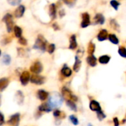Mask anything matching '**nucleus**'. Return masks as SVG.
<instances>
[{
	"label": "nucleus",
	"mask_w": 126,
	"mask_h": 126,
	"mask_svg": "<svg viewBox=\"0 0 126 126\" xmlns=\"http://www.w3.org/2000/svg\"><path fill=\"white\" fill-rule=\"evenodd\" d=\"M110 59H111L110 56H109V55H103V56L100 57L99 62L100 63H102V64H106L110 61Z\"/></svg>",
	"instance_id": "23"
},
{
	"label": "nucleus",
	"mask_w": 126,
	"mask_h": 126,
	"mask_svg": "<svg viewBox=\"0 0 126 126\" xmlns=\"http://www.w3.org/2000/svg\"><path fill=\"white\" fill-rule=\"evenodd\" d=\"M18 44H21V45H24V46H25V45H27V40L24 38H23V37H21V38H19V39H18Z\"/></svg>",
	"instance_id": "35"
},
{
	"label": "nucleus",
	"mask_w": 126,
	"mask_h": 126,
	"mask_svg": "<svg viewBox=\"0 0 126 126\" xmlns=\"http://www.w3.org/2000/svg\"><path fill=\"white\" fill-rule=\"evenodd\" d=\"M11 62V58L9 55L4 54L2 58V63H4L5 65H9Z\"/></svg>",
	"instance_id": "27"
},
{
	"label": "nucleus",
	"mask_w": 126,
	"mask_h": 126,
	"mask_svg": "<svg viewBox=\"0 0 126 126\" xmlns=\"http://www.w3.org/2000/svg\"><path fill=\"white\" fill-rule=\"evenodd\" d=\"M94 50H95V44L92 42H90L88 46V53L90 55H93Z\"/></svg>",
	"instance_id": "28"
},
{
	"label": "nucleus",
	"mask_w": 126,
	"mask_h": 126,
	"mask_svg": "<svg viewBox=\"0 0 126 126\" xmlns=\"http://www.w3.org/2000/svg\"><path fill=\"white\" fill-rule=\"evenodd\" d=\"M1 49H0V56H1Z\"/></svg>",
	"instance_id": "44"
},
{
	"label": "nucleus",
	"mask_w": 126,
	"mask_h": 126,
	"mask_svg": "<svg viewBox=\"0 0 126 126\" xmlns=\"http://www.w3.org/2000/svg\"><path fill=\"white\" fill-rule=\"evenodd\" d=\"M38 110L40 111H44V112H49L51 111L52 109V108L49 106V105L46 103H44V104H41L39 107H38Z\"/></svg>",
	"instance_id": "19"
},
{
	"label": "nucleus",
	"mask_w": 126,
	"mask_h": 126,
	"mask_svg": "<svg viewBox=\"0 0 126 126\" xmlns=\"http://www.w3.org/2000/svg\"><path fill=\"white\" fill-rule=\"evenodd\" d=\"M55 4H51L49 7V14L52 17V19L56 18V7Z\"/></svg>",
	"instance_id": "16"
},
{
	"label": "nucleus",
	"mask_w": 126,
	"mask_h": 126,
	"mask_svg": "<svg viewBox=\"0 0 126 126\" xmlns=\"http://www.w3.org/2000/svg\"><path fill=\"white\" fill-rule=\"evenodd\" d=\"M47 41L45 39V38L43 35H39L36 38L33 48L41 50V52H44L47 48Z\"/></svg>",
	"instance_id": "2"
},
{
	"label": "nucleus",
	"mask_w": 126,
	"mask_h": 126,
	"mask_svg": "<svg viewBox=\"0 0 126 126\" xmlns=\"http://www.w3.org/2000/svg\"><path fill=\"white\" fill-rule=\"evenodd\" d=\"M118 52L120 54V56H122L123 58H126V49L124 47H121L119 48Z\"/></svg>",
	"instance_id": "30"
},
{
	"label": "nucleus",
	"mask_w": 126,
	"mask_h": 126,
	"mask_svg": "<svg viewBox=\"0 0 126 126\" xmlns=\"http://www.w3.org/2000/svg\"><path fill=\"white\" fill-rule=\"evenodd\" d=\"M63 12H64V10H61V11H60V16H61V17H63V16H64V14H65V13H64Z\"/></svg>",
	"instance_id": "42"
},
{
	"label": "nucleus",
	"mask_w": 126,
	"mask_h": 126,
	"mask_svg": "<svg viewBox=\"0 0 126 126\" xmlns=\"http://www.w3.org/2000/svg\"><path fill=\"white\" fill-rule=\"evenodd\" d=\"M9 84V80L7 78H3L0 79V92L4 91Z\"/></svg>",
	"instance_id": "18"
},
{
	"label": "nucleus",
	"mask_w": 126,
	"mask_h": 126,
	"mask_svg": "<svg viewBox=\"0 0 126 126\" xmlns=\"http://www.w3.org/2000/svg\"><path fill=\"white\" fill-rule=\"evenodd\" d=\"M114 126H120V122L117 117H114Z\"/></svg>",
	"instance_id": "40"
},
{
	"label": "nucleus",
	"mask_w": 126,
	"mask_h": 126,
	"mask_svg": "<svg viewBox=\"0 0 126 126\" xmlns=\"http://www.w3.org/2000/svg\"><path fill=\"white\" fill-rule=\"evenodd\" d=\"M1 94H0V106H1Z\"/></svg>",
	"instance_id": "43"
},
{
	"label": "nucleus",
	"mask_w": 126,
	"mask_h": 126,
	"mask_svg": "<svg viewBox=\"0 0 126 126\" xmlns=\"http://www.w3.org/2000/svg\"><path fill=\"white\" fill-rule=\"evenodd\" d=\"M62 111H60L59 110H55L53 112V115L55 117H60L62 114Z\"/></svg>",
	"instance_id": "36"
},
{
	"label": "nucleus",
	"mask_w": 126,
	"mask_h": 126,
	"mask_svg": "<svg viewBox=\"0 0 126 126\" xmlns=\"http://www.w3.org/2000/svg\"><path fill=\"white\" fill-rule=\"evenodd\" d=\"M47 103L49 105V106L52 108V109L58 108L63 103V97L61 94H59L57 92L53 93L49 96V101Z\"/></svg>",
	"instance_id": "1"
},
{
	"label": "nucleus",
	"mask_w": 126,
	"mask_h": 126,
	"mask_svg": "<svg viewBox=\"0 0 126 126\" xmlns=\"http://www.w3.org/2000/svg\"><path fill=\"white\" fill-rule=\"evenodd\" d=\"M24 97L23 93L21 91H18L16 94V100L17 101L18 104H19V105L22 104L23 101H24Z\"/></svg>",
	"instance_id": "22"
},
{
	"label": "nucleus",
	"mask_w": 126,
	"mask_h": 126,
	"mask_svg": "<svg viewBox=\"0 0 126 126\" xmlns=\"http://www.w3.org/2000/svg\"><path fill=\"white\" fill-rule=\"evenodd\" d=\"M91 24L90 16L88 13H84L82 14V21H81V27L85 28Z\"/></svg>",
	"instance_id": "8"
},
{
	"label": "nucleus",
	"mask_w": 126,
	"mask_h": 126,
	"mask_svg": "<svg viewBox=\"0 0 126 126\" xmlns=\"http://www.w3.org/2000/svg\"><path fill=\"white\" fill-rule=\"evenodd\" d=\"M108 35H109L108 31L106 30H105V29H103L98 33L97 39L100 41H105V40H106L108 38Z\"/></svg>",
	"instance_id": "12"
},
{
	"label": "nucleus",
	"mask_w": 126,
	"mask_h": 126,
	"mask_svg": "<svg viewBox=\"0 0 126 126\" xmlns=\"http://www.w3.org/2000/svg\"><path fill=\"white\" fill-rule=\"evenodd\" d=\"M37 96H38V98L39 100H41V101H44L48 97L49 93L44 90H39L37 93Z\"/></svg>",
	"instance_id": "17"
},
{
	"label": "nucleus",
	"mask_w": 126,
	"mask_h": 126,
	"mask_svg": "<svg viewBox=\"0 0 126 126\" xmlns=\"http://www.w3.org/2000/svg\"><path fill=\"white\" fill-rule=\"evenodd\" d=\"M97 117H98L99 120L101 121V120H103V119L106 118V115H105V114L103 113V111H100L99 112H97Z\"/></svg>",
	"instance_id": "34"
},
{
	"label": "nucleus",
	"mask_w": 126,
	"mask_h": 126,
	"mask_svg": "<svg viewBox=\"0 0 126 126\" xmlns=\"http://www.w3.org/2000/svg\"><path fill=\"white\" fill-rule=\"evenodd\" d=\"M111 26L114 30H117L118 32L120 31V25H119V24L117 22V21L115 19H111Z\"/></svg>",
	"instance_id": "29"
},
{
	"label": "nucleus",
	"mask_w": 126,
	"mask_h": 126,
	"mask_svg": "<svg viewBox=\"0 0 126 126\" xmlns=\"http://www.w3.org/2000/svg\"><path fill=\"white\" fill-rule=\"evenodd\" d=\"M47 50H48V52L49 54H52L55 52V45L54 44H49V47H48V49Z\"/></svg>",
	"instance_id": "33"
},
{
	"label": "nucleus",
	"mask_w": 126,
	"mask_h": 126,
	"mask_svg": "<svg viewBox=\"0 0 126 126\" xmlns=\"http://www.w3.org/2000/svg\"><path fill=\"white\" fill-rule=\"evenodd\" d=\"M21 1H9L8 3L12 4V5H16V4H20Z\"/></svg>",
	"instance_id": "39"
},
{
	"label": "nucleus",
	"mask_w": 126,
	"mask_h": 126,
	"mask_svg": "<svg viewBox=\"0 0 126 126\" xmlns=\"http://www.w3.org/2000/svg\"><path fill=\"white\" fill-rule=\"evenodd\" d=\"M86 61H87V63H89V65L91 66H92V67L95 66L97 65V58H96L94 55H89V57H87Z\"/></svg>",
	"instance_id": "15"
},
{
	"label": "nucleus",
	"mask_w": 126,
	"mask_h": 126,
	"mask_svg": "<svg viewBox=\"0 0 126 126\" xmlns=\"http://www.w3.org/2000/svg\"><path fill=\"white\" fill-rule=\"evenodd\" d=\"M19 121H20V114L16 113L10 117V120L7 121V123L12 126H18Z\"/></svg>",
	"instance_id": "7"
},
{
	"label": "nucleus",
	"mask_w": 126,
	"mask_h": 126,
	"mask_svg": "<svg viewBox=\"0 0 126 126\" xmlns=\"http://www.w3.org/2000/svg\"><path fill=\"white\" fill-rule=\"evenodd\" d=\"M3 21L5 22L6 24V27H7V31L8 32H12V30H13V16L10 13H7L4 18H3Z\"/></svg>",
	"instance_id": "3"
},
{
	"label": "nucleus",
	"mask_w": 126,
	"mask_h": 126,
	"mask_svg": "<svg viewBox=\"0 0 126 126\" xmlns=\"http://www.w3.org/2000/svg\"><path fill=\"white\" fill-rule=\"evenodd\" d=\"M89 126H92V125H89Z\"/></svg>",
	"instance_id": "45"
},
{
	"label": "nucleus",
	"mask_w": 126,
	"mask_h": 126,
	"mask_svg": "<svg viewBox=\"0 0 126 126\" xmlns=\"http://www.w3.org/2000/svg\"><path fill=\"white\" fill-rule=\"evenodd\" d=\"M24 11H25V7L24 5H19L15 11V16L16 18H21L24 15Z\"/></svg>",
	"instance_id": "13"
},
{
	"label": "nucleus",
	"mask_w": 126,
	"mask_h": 126,
	"mask_svg": "<svg viewBox=\"0 0 126 126\" xmlns=\"http://www.w3.org/2000/svg\"><path fill=\"white\" fill-rule=\"evenodd\" d=\"M109 40L114 44H119V39L117 38V37L114 35V34H110L108 35Z\"/></svg>",
	"instance_id": "24"
},
{
	"label": "nucleus",
	"mask_w": 126,
	"mask_h": 126,
	"mask_svg": "<svg viewBox=\"0 0 126 126\" xmlns=\"http://www.w3.org/2000/svg\"><path fill=\"white\" fill-rule=\"evenodd\" d=\"M62 96L66 101L67 100H72L74 102V101L78 100V97L75 95H74L72 93V92L66 87H63L62 89Z\"/></svg>",
	"instance_id": "4"
},
{
	"label": "nucleus",
	"mask_w": 126,
	"mask_h": 126,
	"mask_svg": "<svg viewBox=\"0 0 126 126\" xmlns=\"http://www.w3.org/2000/svg\"><path fill=\"white\" fill-rule=\"evenodd\" d=\"M61 72H62V74H63V76L68 78V77H69V76L72 75V71L66 65H64V66H63V67L62 68V69H61Z\"/></svg>",
	"instance_id": "21"
},
{
	"label": "nucleus",
	"mask_w": 126,
	"mask_h": 126,
	"mask_svg": "<svg viewBox=\"0 0 126 126\" xmlns=\"http://www.w3.org/2000/svg\"><path fill=\"white\" fill-rule=\"evenodd\" d=\"M77 47H78V43H77V40H76V35H72L69 39V48L70 49H75L77 48Z\"/></svg>",
	"instance_id": "14"
},
{
	"label": "nucleus",
	"mask_w": 126,
	"mask_h": 126,
	"mask_svg": "<svg viewBox=\"0 0 126 126\" xmlns=\"http://www.w3.org/2000/svg\"><path fill=\"white\" fill-rule=\"evenodd\" d=\"M66 105L72 111H77V106H76V104L75 103V102L72 101V100H67L66 101Z\"/></svg>",
	"instance_id": "26"
},
{
	"label": "nucleus",
	"mask_w": 126,
	"mask_h": 126,
	"mask_svg": "<svg viewBox=\"0 0 126 126\" xmlns=\"http://www.w3.org/2000/svg\"><path fill=\"white\" fill-rule=\"evenodd\" d=\"M75 64L73 66V69L75 72H78L80 69V66H81V61L80 60V58L78 57V56H75Z\"/></svg>",
	"instance_id": "20"
},
{
	"label": "nucleus",
	"mask_w": 126,
	"mask_h": 126,
	"mask_svg": "<svg viewBox=\"0 0 126 126\" xmlns=\"http://www.w3.org/2000/svg\"><path fill=\"white\" fill-rule=\"evenodd\" d=\"M69 120H70V121H71L75 126H78V123H79V121H78V118H77L75 116H74V115H71V116L69 117Z\"/></svg>",
	"instance_id": "32"
},
{
	"label": "nucleus",
	"mask_w": 126,
	"mask_h": 126,
	"mask_svg": "<svg viewBox=\"0 0 126 126\" xmlns=\"http://www.w3.org/2000/svg\"><path fill=\"white\" fill-rule=\"evenodd\" d=\"M43 70V66L41 62L36 61L31 66H30V71L35 74H39L42 72Z\"/></svg>",
	"instance_id": "5"
},
{
	"label": "nucleus",
	"mask_w": 126,
	"mask_h": 126,
	"mask_svg": "<svg viewBox=\"0 0 126 126\" xmlns=\"http://www.w3.org/2000/svg\"><path fill=\"white\" fill-rule=\"evenodd\" d=\"M14 30V33L16 37L17 38H21V34H22V30L21 27H19L18 26H15L13 27Z\"/></svg>",
	"instance_id": "25"
},
{
	"label": "nucleus",
	"mask_w": 126,
	"mask_h": 126,
	"mask_svg": "<svg viewBox=\"0 0 126 126\" xmlns=\"http://www.w3.org/2000/svg\"><path fill=\"white\" fill-rule=\"evenodd\" d=\"M64 3L65 4H66L69 7H74V5H75V1H64Z\"/></svg>",
	"instance_id": "37"
},
{
	"label": "nucleus",
	"mask_w": 126,
	"mask_h": 126,
	"mask_svg": "<svg viewBox=\"0 0 126 126\" xmlns=\"http://www.w3.org/2000/svg\"><path fill=\"white\" fill-rule=\"evenodd\" d=\"M53 28H54L55 30H58L59 29V27H58V26L57 25L56 23H55V24H53Z\"/></svg>",
	"instance_id": "41"
},
{
	"label": "nucleus",
	"mask_w": 126,
	"mask_h": 126,
	"mask_svg": "<svg viewBox=\"0 0 126 126\" xmlns=\"http://www.w3.org/2000/svg\"><path fill=\"white\" fill-rule=\"evenodd\" d=\"M110 4H111V5L116 10H118V7H119V6H120V3L119 1H116V0L111 1H110Z\"/></svg>",
	"instance_id": "31"
},
{
	"label": "nucleus",
	"mask_w": 126,
	"mask_h": 126,
	"mask_svg": "<svg viewBox=\"0 0 126 126\" xmlns=\"http://www.w3.org/2000/svg\"><path fill=\"white\" fill-rule=\"evenodd\" d=\"M89 108L92 111H96V112H99L100 111H102L101 109V106L100 105V103L96 101V100H92L90 102V104H89Z\"/></svg>",
	"instance_id": "10"
},
{
	"label": "nucleus",
	"mask_w": 126,
	"mask_h": 126,
	"mask_svg": "<svg viewBox=\"0 0 126 126\" xmlns=\"http://www.w3.org/2000/svg\"><path fill=\"white\" fill-rule=\"evenodd\" d=\"M30 79V75L29 72H27V71L23 72V73L20 76V80L23 86H26L28 83Z\"/></svg>",
	"instance_id": "9"
},
{
	"label": "nucleus",
	"mask_w": 126,
	"mask_h": 126,
	"mask_svg": "<svg viewBox=\"0 0 126 126\" xmlns=\"http://www.w3.org/2000/svg\"><path fill=\"white\" fill-rule=\"evenodd\" d=\"M4 123V117L2 113L0 111V126H1Z\"/></svg>",
	"instance_id": "38"
},
{
	"label": "nucleus",
	"mask_w": 126,
	"mask_h": 126,
	"mask_svg": "<svg viewBox=\"0 0 126 126\" xmlns=\"http://www.w3.org/2000/svg\"><path fill=\"white\" fill-rule=\"evenodd\" d=\"M105 22L104 16L101 13H97L94 18V23L95 24H103Z\"/></svg>",
	"instance_id": "11"
},
{
	"label": "nucleus",
	"mask_w": 126,
	"mask_h": 126,
	"mask_svg": "<svg viewBox=\"0 0 126 126\" xmlns=\"http://www.w3.org/2000/svg\"><path fill=\"white\" fill-rule=\"evenodd\" d=\"M30 81L35 84V85H42L43 83H44L45 81V78L43 76H39V75H33L32 76H30Z\"/></svg>",
	"instance_id": "6"
}]
</instances>
